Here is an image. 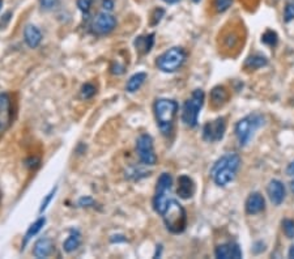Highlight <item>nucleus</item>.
<instances>
[{
	"instance_id": "1",
	"label": "nucleus",
	"mask_w": 294,
	"mask_h": 259,
	"mask_svg": "<svg viewBox=\"0 0 294 259\" xmlns=\"http://www.w3.org/2000/svg\"><path fill=\"white\" fill-rule=\"evenodd\" d=\"M241 165V157L237 153H228L217 160L211 170V176L217 186H226L234 180Z\"/></svg>"
},
{
	"instance_id": "2",
	"label": "nucleus",
	"mask_w": 294,
	"mask_h": 259,
	"mask_svg": "<svg viewBox=\"0 0 294 259\" xmlns=\"http://www.w3.org/2000/svg\"><path fill=\"white\" fill-rule=\"evenodd\" d=\"M177 111H178V103L174 100L160 98L155 102V115L157 124L165 137H169L172 134Z\"/></svg>"
},
{
	"instance_id": "3",
	"label": "nucleus",
	"mask_w": 294,
	"mask_h": 259,
	"mask_svg": "<svg viewBox=\"0 0 294 259\" xmlns=\"http://www.w3.org/2000/svg\"><path fill=\"white\" fill-rule=\"evenodd\" d=\"M164 223L172 233H182L187 225V213L177 200H169L165 212L162 213Z\"/></svg>"
},
{
	"instance_id": "4",
	"label": "nucleus",
	"mask_w": 294,
	"mask_h": 259,
	"mask_svg": "<svg viewBox=\"0 0 294 259\" xmlns=\"http://www.w3.org/2000/svg\"><path fill=\"white\" fill-rule=\"evenodd\" d=\"M264 123V118L260 114H250V115L242 118L237 124H235V135L238 139V143L241 147H245L250 143L251 138L254 137L255 131Z\"/></svg>"
},
{
	"instance_id": "5",
	"label": "nucleus",
	"mask_w": 294,
	"mask_h": 259,
	"mask_svg": "<svg viewBox=\"0 0 294 259\" xmlns=\"http://www.w3.org/2000/svg\"><path fill=\"white\" fill-rule=\"evenodd\" d=\"M186 58H187V54L182 47H172L157 58L156 66L162 72L172 73L178 71L183 66Z\"/></svg>"
},
{
	"instance_id": "6",
	"label": "nucleus",
	"mask_w": 294,
	"mask_h": 259,
	"mask_svg": "<svg viewBox=\"0 0 294 259\" xmlns=\"http://www.w3.org/2000/svg\"><path fill=\"white\" fill-rule=\"evenodd\" d=\"M204 103V92L202 89H196L192 92L191 97L186 101L182 111V120L187 127H196L198 116Z\"/></svg>"
},
{
	"instance_id": "7",
	"label": "nucleus",
	"mask_w": 294,
	"mask_h": 259,
	"mask_svg": "<svg viewBox=\"0 0 294 259\" xmlns=\"http://www.w3.org/2000/svg\"><path fill=\"white\" fill-rule=\"evenodd\" d=\"M173 178L169 173H162L157 181V186H156L155 198H153V207L155 211L160 215L165 212L166 207L169 203V195L172 191Z\"/></svg>"
},
{
	"instance_id": "8",
	"label": "nucleus",
	"mask_w": 294,
	"mask_h": 259,
	"mask_svg": "<svg viewBox=\"0 0 294 259\" xmlns=\"http://www.w3.org/2000/svg\"><path fill=\"white\" fill-rule=\"evenodd\" d=\"M136 151L139 159L144 165H155L157 163V156L155 153L153 139L148 134H142L136 142Z\"/></svg>"
},
{
	"instance_id": "9",
	"label": "nucleus",
	"mask_w": 294,
	"mask_h": 259,
	"mask_svg": "<svg viewBox=\"0 0 294 259\" xmlns=\"http://www.w3.org/2000/svg\"><path fill=\"white\" fill-rule=\"evenodd\" d=\"M225 131H226V119L221 116L212 122L205 123V126L203 127V138L209 143H215L224 138Z\"/></svg>"
},
{
	"instance_id": "10",
	"label": "nucleus",
	"mask_w": 294,
	"mask_h": 259,
	"mask_svg": "<svg viewBox=\"0 0 294 259\" xmlns=\"http://www.w3.org/2000/svg\"><path fill=\"white\" fill-rule=\"evenodd\" d=\"M116 20L115 17L110 15L109 12H101L94 17L92 23V32L97 36H106L111 33L115 29Z\"/></svg>"
},
{
	"instance_id": "11",
	"label": "nucleus",
	"mask_w": 294,
	"mask_h": 259,
	"mask_svg": "<svg viewBox=\"0 0 294 259\" xmlns=\"http://www.w3.org/2000/svg\"><path fill=\"white\" fill-rule=\"evenodd\" d=\"M12 123V101L8 93H0V138Z\"/></svg>"
},
{
	"instance_id": "12",
	"label": "nucleus",
	"mask_w": 294,
	"mask_h": 259,
	"mask_svg": "<svg viewBox=\"0 0 294 259\" xmlns=\"http://www.w3.org/2000/svg\"><path fill=\"white\" fill-rule=\"evenodd\" d=\"M216 258L220 259H239L242 258V251L238 243L228 242L220 245L215 250Z\"/></svg>"
},
{
	"instance_id": "13",
	"label": "nucleus",
	"mask_w": 294,
	"mask_h": 259,
	"mask_svg": "<svg viewBox=\"0 0 294 259\" xmlns=\"http://www.w3.org/2000/svg\"><path fill=\"white\" fill-rule=\"evenodd\" d=\"M265 207V200L263 195L259 193H252L246 200V212L248 215H256V213L261 212Z\"/></svg>"
},
{
	"instance_id": "14",
	"label": "nucleus",
	"mask_w": 294,
	"mask_h": 259,
	"mask_svg": "<svg viewBox=\"0 0 294 259\" xmlns=\"http://www.w3.org/2000/svg\"><path fill=\"white\" fill-rule=\"evenodd\" d=\"M267 191L268 195H269V199H271V202L273 203V204L278 206V204L282 203V200H284L285 198V187L280 181H271L267 187Z\"/></svg>"
},
{
	"instance_id": "15",
	"label": "nucleus",
	"mask_w": 294,
	"mask_h": 259,
	"mask_svg": "<svg viewBox=\"0 0 294 259\" xmlns=\"http://www.w3.org/2000/svg\"><path fill=\"white\" fill-rule=\"evenodd\" d=\"M24 40L30 49H36L42 42V33L34 25H27L24 29Z\"/></svg>"
},
{
	"instance_id": "16",
	"label": "nucleus",
	"mask_w": 294,
	"mask_h": 259,
	"mask_svg": "<svg viewBox=\"0 0 294 259\" xmlns=\"http://www.w3.org/2000/svg\"><path fill=\"white\" fill-rule=\"evenodd\" d=\"M195 193V185L194 181L189 176H181L178 178V195L182 199H190Z\"/></svg>"
},
{
	"instance_id": "17",
	"label": "nucleus",
	"mask_w": 294,
	"mask_h": 259,
	"mask_svg": "<svg viewBox=\"0 0 294 259\" xmlns=\"http://www.w3.org/2000/svg\"><path fill=\"white\" fill-rule=\"evenodd\" d=\"M54 250V242L50 238H41L38 239L34 245L33 254L36 258H47L51 255Z\"/></svg>"
},
{
	"instance_id": "18",
	"label": "nucleus",
	"mask_w": 294,
	"mask_h": 259,
	"mask_svg": "<svg viewBox=\"0 0 294 259\" xmlns=\"http://www.w3.org/2000/svg\"><path fill=\"white\" fill-rule=\"evenodd\" d=\"M228 100H229V92L226 90L225 86L217 85L211 90V102L213 107L224 106L225 103L228 102Z\"/></svg>"
},
{
	"instance_id": "19",
	"label": "nucleus",
	"mask_w": 294,
	"mask_h": 259,
	"mask_svg": "<svg viewBox=\"0 0 294 259\" xmlns=\"http://www.w3.org/2000/svg\"><path fill=\"white\" fill-rule=\"evenodd\" d=\"M153 45H155V34H148V36H140L135 40L136 50L140 54H148L152 50Z\"/></svg>"
},
{
	"instance_id": "20",
	"label": "nucleus",
	"mask_w": 294,
	"mask_h": 259,
	"mask_svg": "<svg viewBox=\"0 0 294 259\" xmlns=\"http://www.w3.org/2000/svg\"><path fill=\"white\" fill-rule=\"evenodd\" d=\"M81 245V234L77 230L72 229L70 233V236L67 237V239L63 243V250L66 252H72Z\"/></svg>"
},
{
	"instance_id": "21",
	"label": "nucleus",
	"mask_w": 294,
	"mask_h": 259,
	"mask_svg": "<svg viewBox=\"0 0 294 259\" xmlns=\"http://www.w3.org/2000/svg\"><path fill=\"white\" fill-rule=\"evenodd\" d=\"M146 80V73L145 72H137L135 75L129 77L128 83L126 85V90L128 93H135L136 90H139L141 88V85L144 84V81Z\"/></svg>"
},
{
	"instance_id": "22",
	"label": "nucleus",
	"mask_w": 294,
	"mask_h": 259,
	"mask_svg": "<svg viewBox=\"0 0 294 259\" xmlns=\"http://www.w3.org/2000/svg\"><path fill=\"white\" fill-rule=\"evenodd\" d=\"M268 60L267 58L263 57V55H252V57H248L245 62V70L247 71H254L258 70V68H261V67L267 66Z\"/></svg>"
},
{
	"instance_id": "23",
	"label": "nucleus",
	"mask_w": 294,
	"mask_h": 259,
	"mask_svg": "<svg viewBox=\"0 0 294 259\" xmlns=\"http://www.w3.org/2000/svg\"><path fill=\"white\" fill-rule=\"evenodd\" d=\"M45 224H46V219H45V217L42 216V217H40L38 220H36V221H34V223L29 226V229H28L27 234H25V237H24V246L29 242L30 239H32V237L36 236L37 233L42 229Z\"/></svg>"
},
{
	"instance_id": "24",
	"label": "nucleus",
	"mask_w": 294,
	"mask_h": 259,
	"mask_svg": "<svg viewBox=\"0 0 294 259\" xmlns=\"http://www.w3.org/2000/svg\"><path fill=\"white\" fill-rule=\"evenodd\" d=\"M96 92H97L96 86L90 83L84 84L83 88H81V96H83V98H85V100H89V98H92V97L96 94Z\"/></svg>"
},
{
	"instance_id": "25",
	"label": "nucleus",
	"mask_w": 294,
	"mask_h": 259,
	"mask_svg": "<svg viewBox=\"0 0 294 259\" xmlns=\"http://www.w3.org/2000/svg\"><path fill=\"white\" fill-rule=\"evenodd\" d=\"M261 42L265 43V45H269V46H274L277 43V34L272 32V30H268L261 37Z\"/></svg>"
},
{
	"instance_id": "26",
	"label": "nucleus",
	"mask_w": 294,
	"mask_h": 259,
	"mask_svg": "<svg viewBox=\"0 0 294 259\" xmlns=\"http://www.w3.org/2000/svg\"><path fill=\"white\" fill-rule=\"evenodd\" d=\"M282 230L287 238H294V220L286 219L282 221Z\"/></svg>"
},
{
	"instance_id": "27",
	"label": "nucleus",
	"mask_w": 294,
	"mask_h": 259,
	"mask_svg": "<svg viewBox=\"0 0 294 259\" xmlns=\"http://www.w3.org/2000/svg\"><path fill=\"white\" fill-rule=\"evenodd\" d=\"M284 19L286 23L294 20V0H291V2H289V3L286 4V7H285Z\"/></svg>"
},
{
	"instance_id": "28",
	"label": "nucleus",
	"mask_w": 294,
	"mask_h": 259,
	"mask_svg": "<svg viewBox=\"0 0 294 259\" xmlns=\"http://www.w3.org/2000/svg\"><path fill=\"white\" fill-rule=\"evenodd\" d=\"M233 3V0H215V7L217 12H225Z\"/></svg>"
},
{
	"instance_id": "29",
	"label": "nucleus",
	"mask_w": 294,
	"mask_h": 259,
	"mask_svg": "<svg viewBox=\"0 0 294 259\" xmlns=\"http://www.w3.org/2000/svg\"><path fill=\"white\" fill-rule=\"evenodd\" d=\"M164 15H165V11L162 10V8H156L155 12H153V15H152V21H151V25H152V27H156V25H157V24H159L160 21L162 20Z\"/></svg>"
},
{
	"instance_id": "30",
	"label": "nucleus",
	"mask_w": 294,
	"mask_h": 259,
	"mask_svg": "<svg viewBox=\"0 0 294 259\" xmlns=\"http://www.w3.org/2000/svg\"><path fill=\"white\" fill-rule=\"evenodd\" d=\"M93 0H77V6H79L80 11L83 12V14H89L90 7H92Z\"/></svg>"
},
{
	"instance_id": "31",
	"label": "nucleus",
	"mask_w": 294,
	"mask_h": 259,
	"mask_svg": "<svg viewBox=\"0 0 294 259\" xmlns=\"http://www.w3.org/2000/svg\"><path fill=\"white\" fill-rule=\"evenodd\" d=\"M55 193H56V189L51 190V191H50V193L46 195V198H45V199L42 200V204H41V208H40V212L41 213H42L43 211H45V209L47 208V207H49L50 202H51V200H53L54 196H55Z\"/></svg>"
},
{
	"instance_id": "32",
	"label": "nucleus",
	"mask_w": 294,
	"mask_h": 259,
	"mask_svg": "<svg viewBox=\"0 0 294 259\" xmlns=\"http://www.w3.org/2000/svg\"><path fill=\"white\" fill-rule=\"evenodd\" d=\"M40 4L43 10L50 11V10H54V8L59 4V0H40Z\"/></svg>"
},
{
	"instance_id": "33",
	"label": "nucleus",
	"mask_w": 294,
	"mask_h": 259,
	"mask_svg": "<svg viewBox=\"0 0 294 259\" xmlns=\"http://www.w3.org/2000/svg\"><path fill=\"white\" fill-rule=\"evenodd\" d=\"M93 199L92 198H88V196H86V198H81V199L79 200V206L80 207H88L89 206V204H93Z\"/></svg>"
},
{
	"instance_id": "34",
	"label": "nucleus",
	"mask_w": 294,
	"mask_h": 259,
	"mask_svg": "<svg viewBox=\"0 0 294 259\" xmlns=\"http://www.w3.org/2000/svg\"><path fill=\"white\" fill-rule=\"evenodd\" d=\"M112 7H114V2L112 0H103V8H105L106 12L111 11Z\"/></svg>"
},
{
	"instance_id": "35",
	"label": "nucleus",
	"mask_w": 294,
	"mask_h": 259,
	"mask_svg": "<svg viewBox=\"0 0 294 259\" xmlns=\"http://www.w3.org/2000/svg\"><path fill=\"white\" fill-rule=\"evenodd\" d=\"M286 173H287V176H294V161L287 165Z\"/></svg>"
},
{
	"instance_id": "36",
	"label": "nucleus",
	"mask_w": 294,
	"mask_h": 259,
	"mask_svg": "<svg viewBox=\"0 0 294 259\" xmlns=\"http://www.w3.org/2000/svg\"><path fill=\"white\" fill-rule=\"evenodd\" d=\"M289 256H290V258H294V246H291L290 250H289Z\"/></svg>"
},
{
	"instance_id": "37",
	"label": "nucleus",
	"mask_w": 294,
	"mask_h": 259,
	"mask_svg": "<svg viewBox=\"0 0 294 259\" xmlns=\"http://www.w3.org/2000/svg\"><path fill=\"white\" fill-rule=\"evenodd\" d=\"M164 2H166V3H169V4H172V3H177L178 0H164Z\"/></svg>"
},
{
	"instance_id": "38",
	"label": "nucleus",
	"mask_w": 294,
	"mask_h": 259,
	"mask_svg": "<svg viewBox=\"0 0 294 259\" xmlns=\"http://www.w3.org/2000/svg\"><path fill=\"white\" fill-rule=\"evenodd\" d=\"M290 186H291V191H293V193H294V181L290 183Z\"/></svg>"
},
{
	"instance_id": "39",
	"label": "nucleus",
	"mask_w": 294,
	"mask_h": 259,
	"mask_svg": "<svg viewBox=\"0 0 294 259\" xmlns=\"http://www.w3.org/2000/svg\"><path fill=\"white\" fill-rule=\"evenodd\" d=\"M2 7H3V0H0V10H2Z\"/></svg>"
},
{
	"instance_id": "40",
	"label": "nucleus",
	"mask_w": 294,
	"mask_h": 259,
	"mask_svg": "<svg viewBox=\"0 0 294 259\" xmlns=\"http://www.w3.org/2000/svg\"><path fill=\"white\" fill-rule=\"evenodd\" d=\"M194 2H195V3H199V2H200V0H194Z\"/></svg>"
},
{
	"instance_id": "41",
	"label": "nucleus",
	"mask_w": 294,
	"mask_h": 259,
	"mask_svg": "<svg viewBox=\"0 0 294 259\" xmlns=\"http://www.w3.org/2000/svg\"><path fill=\"white\" fill-rule=\"evenodd\" d=\"M0 200H2V191H0Z\"/></svg>"
}]
</instances>
